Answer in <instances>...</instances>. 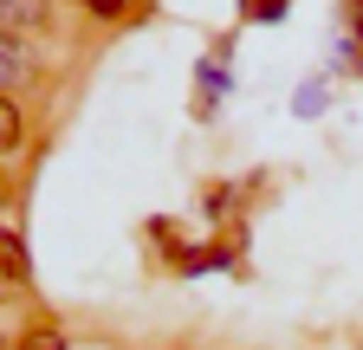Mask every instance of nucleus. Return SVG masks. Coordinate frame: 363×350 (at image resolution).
I'll return each instance as SVG.
<instances>
[{
  "mask_svg": "<svg viewBox=\"0 0 363 350\" xmlns=\"http://www.w3.org/2000/svg\"><path fill=\"white\" fill-rule=\"evenodd\" d=\"M26 279H33V266H26V240H20V234H0V298H20Z\"/></svg>",
  "mask_w": 363,
  "mask_h": 350,
  "instance_id": "f257e3e1",
  "label": "nucleus"
},
{
  "mask_svg": "<svg viewBox=\"0 0 363 350\" xmlns=\"http://www.w3.org/2000/svg\"><path fill=\"white\" fill-rule=\"evenodd\" d=\"M26 78H33V52L20 46V33L0 26V91H13V84H26Z\"/></svg>",
  "mask_w": 363,
  "mask_h": 350,
  "instance_id": "f03ea898",
  "label": "nucleus"
},
{
  "mask_svg": "<svg viewBox=\"0 0 363 350\" xmlns=\"http://www.w3.org/2000/svg\"><path fill=\"white\" fill-rule=\"evenodd\" d=\"M45 13H52V7H45V0H0V26H45Z\"/></svg>",
  "mask_w": 363,
  "mask_h": 350,
  "instance_id": "7ed1b4c3",
  "label": "nucleus"
},
{
  "mask_svg": "<svg viewBox=\"0 0 363 350\" xmlns=\"http://www.w3.org/2000/svg\"><path fill=\"white\" fill-rule=\"evenodd\" d=\"M26 137V111L13 104V91H0V149H13Z\"/></svg>",
  "mask_w": 363,
  "mask_h": 350,
  "instance_id": "20e7f679",
  "label": "nucleus"
},
{
  "mask_svg": "<svg viewBox=\"0 0 363 350\" xmlns=\"http://www.w3.org/2000/svg\"><path fill=\"white\" fill-rule=\"evenodd\" d=\"M13 350H65V337H59V331H26Z\"/></svg>",
  "mask_w": 363,
  "mask_h": 350,
  "instance_id": "39448f33",
  "label": "nucleus"
},
{
  "mask_svg": "<svg viewBox=\"0 0 363 350\" xmlns=\"http://www.w3.org/2000/svg\"><path fill=\"white\" fill-rule=\"evenodd\" d=\"M247 20H286V0H247Z\"/></svg>",
  "mask_w": 363,
  "mask_h": 350,
  "instance_id": "423d86ee",
  "label": "nucleus"
},
{
  "mask_svg": "<svg viewBox=\"0 0 363 350\" xmlns=\"http://www.w3.org/2000/svg\"><path fill=\"white\" fill-rule=\"evenodd\" d=\"M84 7H91V13H104V20H117V13L136 7V0H84Z\"/></svg>",
  "mask_w": 363,
  "mask_h": 350,
  "instance_id": "0eeeda50",
  "label": "nucleus"
},
{
  "mask_svg": "<svg viewBox=\"0 0 363 350\" xmlns=\"http://www.w3.org/2000/svg\"><path fill=\"white\" fill-rule=\"evenodd\" d=\"M350 13H357V39H363V0H350Z\"/></svg>",
  "mask_w": 363,
  "mask_h": 350,
  "instance_id": "6e6552de",
  "label": "nucleus"
}]
</instances>
